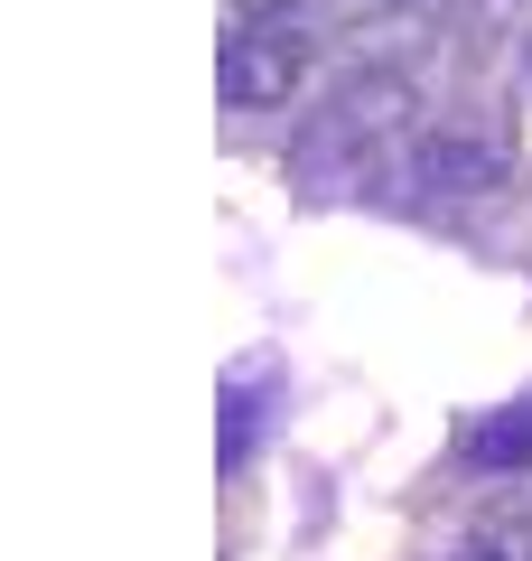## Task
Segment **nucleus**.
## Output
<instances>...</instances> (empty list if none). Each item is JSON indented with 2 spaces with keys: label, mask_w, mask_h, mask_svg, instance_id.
Returning a JSON list of instances; mask_svg holds the SVG:
<instances>
[{
  "label": "nucleus",
  "mask_w": 532,
  "mask_h": 561,
  "mask_svg": "<svg viewBox=\"0 0 532 561\" xmlns=\"http://www.w3.org/2000/svg\"><path fill=\"white\" fill-rule=\"evenodd\" d=\"M299 84H309V28H290V10L234 20V38H224V57H216V94L234 103V113H271Z\"/></svg>",
  "instance_id": "nucleus-1"
},
{
  "label": "nucleus",
  "mask_w": 532,
  "mask_h": 561,
  "mask_svg": "<svg viewBox=\"0 0 532 561\" xmlns=\"http://www.w3.org/2000/svg\"><path fill=\"white\" fill-rule=\"evenodd\" d=\"M234 20H271V10H299V0H224Z\"/></svg>",
  "instance_id": "nucleus-4"
},
{
  "label": "nucleus",
  "mask_w": 532,
  "mask_h": 561,
  "mask_svg": "<svg viewBox=\"0 0 532 561\" xmlns=\"http://www.w3.org/2000/svg\"><path fill=\"white\" fill-rule=\"evenodd\" d=\"M467 468H486V478H523L532 468V393H513V402H495L486 421L467 431Z\"/></svg>",
  "instance_id": "nucleus-3"
},
{
  "label": "nucleus",
  "mask_w": 532,
  "mask_h": 561,
  "mask_svg": "<svg viewBox=\"0 0 532 561\" xmlns=\"http://www.w3.org/2000/svg\"><path fill=\"white\" fill-rule=\"evenodd\" d=\"M412 179L430 187V197H486V187H505V150L476 131H439L412 150Z\"/></svg>",
  "instance_id": "nucleus-2"
},
{
  "label": "nucleus",
  "mask_w": 532,
  "mask_h": 561,
  "mask_svg": "<svg viewBox=\"0 0 532 561\" xmlns=\"http://www.w3.org/2000/svg\"><path fill=\"white\" fill-rule=\"evenodd\" d=\"M513 561H532V524H513Z\"/></svg>",
  "instance_id": "nucleus-5"
}]
</instances>
